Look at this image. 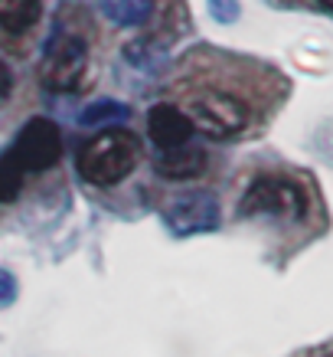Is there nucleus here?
Returning a JSON list of instances; mask_svg holds the SVG:
<instances>
[{"instance_id":"obj_1","label":"nucleus","mask_w":333,"mask_h":357,"mask_svg":"<svg viewBox=\"0 0 333 357\" xmlns=\"http://www.w3.org/2000/svg\"><path fill=\"white\" fill-rule=\"evenodd\" d=\"M140 141L128 128H105L79 151V174L95 187H115L138 167Z\"/></svg>"},{"instance_id":"obj_2","label":"nucleus","mask_w":333,"mask_h":357,"mask_svg":"<svg viewBox=\"0 0 333 357\" xmlns=\"http://www.w3.org/2000/svg\"><path fill=\"white\" fill-rule=\"evenodd\" d=\"M88 69V43L79 33L53 30L49 43L43 50V66H40V82L49 92H72L82 82Z\"/></svg>"},{"instance_id":"obj_3","label":"nucleus","mask_w":333,"mask_h":357,"mask_svg":"<svg viewBox=\"0 0 333 357\" xmlns=\"http://www.w3.org/2000/svg\"><path fill=\"white\" fill-rule=\"evenodd\" d=\"M242 217H278V220H301L307 213V194L288 177H258L245 190L238 204Z\"/></svg>"},{"instance_id":"obj_4","label":"nucleus","mask_w":333,"mask_h":357,"mask_svg":"<svg viewBox=\"0 0 333 357\" xmlns=\"http://www.w3.org/2000/svg\"><path fill=\"white\" fill-rule=\"evenodd\" d=\"M190 121H193V131H203L206 138H232V135H242L248 128L252 109L238 96L206 92V96L193 98Z\"/></svg>"},{"instance_id":"obj_5","label":"nucleus","mask_w":333,"mask_h":357,"mask_svg":"<svg viewBox=\"0 0 333 357\" xmlns=\"http://www.w3.org/2000/svg\"><path fill=\"white\" fill-rule=\"evenodd\" d=\"M7 151L20 161L23 171H49L63 158V135L49 119H30Z\"/></svg>"},{"instance_id":"obj_6","label":"nucleus","mask_w":333,"mask_h":357,"mask_svg":"<svg viewBox=\"0 0 333 357\" xmlns=\"http://www.w3.org/2000/svg\"><path fill=\"white\" fill-rule=\"evenodd\" d=\"M163 223L177 236H193L219 227V200L209 190H186L163 206Z\"/></svg>"},{"instance_id":"obj_7","label":"nucleus","mask_w":333,"mask_h":357,"mask_svg":"<svg viewBox=\"0 0 333 357\" xmlns=\"http://www.w3.org/2000/svg\"><path fill=\"white\" fill-rule=\"evenodd\" d=\"M147 135L157 144V151H173L180 144H190L193 138V121L186 112H180L177 105H154L147 112Z\"/></svg>"},{"instance_id":"obj_8","label":"nucleus","mask_w":333,"mask_h":357,"mask_svg":"<svg viewBox=\"0 0 333 357\" xmlns=\"http://www.w3.org/2000/svg\"><path fill=\"white\" fill-rule=\"evenodd\" d=\"M206 171V151L196 144H180L173 151L157 154V174L163 181H193Z\"/></svg>"},{"instance_id":"obj_9","label":"nucleus","mask_w":333,"mask_h":357,"mask_svg":"<svg viewBox=\"0 0 333 357\" xmlns=\"http://www.w3.org/2000/svg\"><path fill=\"white\" fill-rule=\"evenodd\" d=\"M98 10L115 26H144L157 10V0H98Z\"/></svg>"},{"instance_id":"obj_10","label":"nucleus","mask_w":333,"mask_h":357,"mask_svg":"<svg viewBox=\"0 0 333 357\" xmlns=\"http://www.w3.org/2000/svg\"><path fill=\"white\" fill-rule=\"evenodd\" d=\"M43 17V3L40 0H0V30L3 33H20L33 30Z\"/></svg>"},{"instance_id":"obj_11","label":"nucleus","mask_w":333,"mask_h":357,"mask_svg":"<svg viewBox=\"0 0 333 357\" xmlns=\"http://www.w3.org/2000/svg\"><path fill=\"white\" fill-rule=\"evenodd\" d=\"M23 177H26V171L20 167V161L10 151L0 154V204H10V200L20 197Z\"/></svg>"},{"instance_id":"obj_12","label":"nucleus","mask_w":333,"mask_h":357,"mask_svg":"<svg viewBox=\"0 0 333 357\" xmlns=\"http://www.w3.org/2000/svg\"><path fill=\"white\" fill-rule=\"evenodd\" d=\"M115 119H128V105H121V102H115V98H101V102H92L82 115H79V121L86 125V128H92V125H101V121H115Z\"/></svg>"},{"instance_id":"obj_13","label":"nucleus","mask_w":333,"mask_h":357,"mask_svg":"<svg viewBox=\"0 0 333 357\" xmlns=\"http://www.w3.org/2000/svg\"><path fill=\"white\" fill-rule=\"evenodd\" d=\"M216 23H236L238 20V0H206Z\"/></svg>"},{"instance_id":"obj_14","label":"nucleus","mask_w":333,"mask_h":357,"mask_svg":"<svg viewBox=\"0 0 333 357\" xmlns=\"http://www.w3.org/2000/svg\"><path fill=\"white\" fill-rule=\"evenodd\" d=\"M10 89H13V73H10V66L0 59V102L10 96Z\"/></svg>"},{"instance_id":"obj_15","label":"nucleus","mask_w":333,"mask_h":357,"mask_svg":"<svg viewBox=\"0 0 333 357\" xmlns=\"http://www.w3.org/2000/svg\"><path fill=\"white\" fill-rule=\"evenodd\" d=\"M13 292H17V289H13V279L7 272H0V302H10Z\"/></svg>"},{"instance_id":"obj_16","label":"nucleus","mask_w":333,"mask_h":357,"mask_svg":"<svg viewBox=\"0 0 333 357\" xmlns=\"http://www.w3.org/2000/svg\"><path fill=\"white\" fill-rule=\"evenodd\" d=\"M323 7H327V10H333V0H320Z\"/></svg>"}]
</instances>
